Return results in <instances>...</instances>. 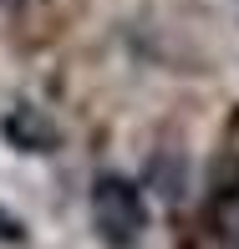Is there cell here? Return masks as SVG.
I'll use <instances>...</instances> for the list:
<instances>
[{
  "label": "cell",
  "instance_id": "obj_1",
  "mask_svg": "<svg viewBox=\"0 0 239 249\" xmlns=\"http://www.w3.org/2000/svg\"><path fill=\"white\" fill-rule=\"evenodd\" d=\"M92 224L102 234V244L112 249H132L147 229V203H143V188L122 173H102L92 183Z\"/></svg>",
  "mask_w": 239,
  "mask_h": 249
},
{
  "label": "cell",
  "instance_id": "obj_3",
  "mask_svg": "<svg viewBox=\"0 0 239 249\" xmlns=\"http://www.w3.org/2000/svg\"><path fill=\"white\" fill-rule=\"evenodd\" d=\"M0 239H10V244H20V224H16V219H5V213H0Z\"/></svg>",
  "mask_w": 239,
  "mask_h": 249
},
{
  "label": "cell",
  "instance_id": "obj_2",
  "mask_svg": "<svg viewBox=\"0 0 239 249\" xmlns=\"http://www.w3.org/2000/svg\"><path fill=\"white\" fill-rule=\"evenodd\" d=\"M214 249H239V194H224L214 209Z\"/></svg>",
  "mask_w": 239,
  "mask_h": 249
}]
</instances>
